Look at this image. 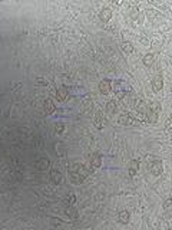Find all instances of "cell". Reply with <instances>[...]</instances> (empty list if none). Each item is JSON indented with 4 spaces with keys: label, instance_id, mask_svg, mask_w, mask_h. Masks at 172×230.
I'll return each instance as SVG.
<instances>
[{
    "label": "cell",
    "instance_id": "3",
    "mask_svg": "<svg viewBox=\"0 0 172 230\" xmlns=\"http://www.w3.org/2000/svg\"><path fill=\"white\" fill-rule=\"evenodd\" d=\"M111 88H112V84H111V81H108V79H103V81L99 82V91L102 92L103 95L109 94V92H111Z\"/></svg>",
    "mask_w": 172,
    "mask_h": 230
},
{
    "label": "cell",
    "instance_id": "8",
    "mask_svg": "<svg viewBox=\"0 0 172 230\" xmlns=\"http://www.w3.org/2000/svg\"><path fill=\"white\" fill-rule=\"evenodd\" d=\"M67 95H69V91H67L66 86H60V88L57 89V92H56L57 101H65V99L67 98Z\"/></svg>",
    "mask_w": 172,
    "mask_h": 230
},
{
    "label": "cell",
    "instance_id": "1",
    "mask_svg": "<svg viewBox=\"0 0 172 230\" xmlns=\"http://www.w3.org/2000/svg\"><path fill=\"white\" fill-rule=\"evenodd\" d=\"M162 171H164V166H162V161L159 160H155L151 163V173L154 176H161Z\"/></svg>",
    "mask_w": 172,
    "mask_h": 230
},
{
    "label": "cell",
    "instance_id": "7",
    "mask_svg": "<svg viewBox=\"0 0 172 230\" xmlns=\"http://www.w3.org/2000/svg\"><path fill=\"white\" fill-rule=\"evenodd\" d=\"M130 220V213L126 212V210H123V212H120L119 214H118V222H119L120 224H128Z\"/></svg>",
    "mask_w": 172,
    "mask_h": 230
},
{
    "label": "cell",
    "instance_id": "15",
    "mask_svg": "<svg viewBox=\"0 0 172 230\" xmlns=\"http://www.w3.org/2000/svg\"><path fill=\"white\" fill-rule=\"evenodd\" d=\"M156 120H158V112H155V111H152L151 108H149L148 112H146V121H149V122H155Z\"/></svg>",
    "mask_w": 172,
    "mask_h": 230
},
{
    "label": "cell",
    "instance_id": "9",
    "mask_svg": "<svg viewBox=\"0 0 172 230\" xmlns=\"http://www.w3.org/2000/svg\"><path fill=\"white\" fill-rule=\"evenodd\" d=\"M65 213H66V216L69 217V219H72V220L77 219V210L73 207V204L66 206V209H65Z\"/></svg>",
    "mask_w": 172,
    "mask_h": 230
},
{
    "label": "cell",
    "instance_id": "4",
    "mask_svg": "<svg viewBox=\"0 0 172 230\" xmlns=\"http://www.w3.org/2000/svg\"><path fill=\"white\" fill-rule=\"evenodd\" d=\"M89 164H91L93 168H98V167L102 166V157L99 156V154H92L89 157Z\"/></svg>",
    "mask_w": 172,
    "mask_h": 230
},
{
    "label": "cell",
    "instance_id": "23",
    "mask_svg": "<svg viewBox=\"0 0 172 230\" xmlns=\"http://www.w3.org/2000/svg\"><path fill=\"white\" fill-rule=\"evenodd\" d=\"M92 106H93V105H92L91 101H85V102H83V111H88L89 108H92Z\"/></svg>",
    "mask_w": 172,
    "mask_h": 230
},
{
    "label": "cell",
    "instance_id": "14",
    "mask_svg": "<svg viewBox=\"0 0 172 230\" xmlns=\"http://www.w3.org/2000/svg\"><path fill=\"white\" fill-rule=\"evenodd\" d=\"M142 62H144V65L145 66H152L154 65V62H155V56H154V53H146L144 56V59H142Z\"/></svg>",
    "mask_w": 172,
    "mask_h": 230
},
{
    "label": "cell",
    "instance_id": "6",
    "mask_svg": "<svg viewBox=\"0 0 172 230\" xmlns=\"http://www.w3.org/2000/svg\"><path fill=\"white\" fill-rule=\"evenodd\" d=\"M128 170H129V176H130V177H134V176H136L138 170H139V161H138V160H130V163H129V167H128Z\"/></svg>",
    "mask_w": 172,
    "mask_h": 230
},
{
    "label": "cell",
    "instance_id": "10",
    "mask_svg": "<svg viewBox=\"0 0 172 230\" xmlns=\"http://www.w3.org/2000/svg\"><path fill=\"white\" fill-rule=\"evenodd\" d=\"M50 181L53 184H59L62 181V173L59 170H52L50 171Z\"/></svg>",
    "mask_w": 172,
    "mask_h": 230
},
{
    "label": "cell",
    "instance_id": "20",
    "mask_svg": "<svg viewBox=\"0 0 172 230\" xmlns=\"http://www.w3.org/2000/svg\"><path fill=\"white\" fill-rule=\"evenodd\" d=\"M93 124H95V127L98 128V130H102V127H103V122H102V118L99 117V114H98V117L93 120Z\"/></svg>",
    "mask_w": 172,
    "mask_h": 230
},
{
    "label": "cell",
    "instance_id": "22",
    "mask_svg": "<svg viewBox=\"0 0 172 230\" xmlns=\"http://www.w3.org/2000/svg\"><path fill=\"white\" fill-rule=\"evenodd\" d=\"M75 202H76V197H75L73 194H70V197H67L66 200H65V206H70V204H75Z\"/></svg>",
    "mask_w": 172,
    "mask_h": 230
},
{
    "label": "cell",
    "instance_id": "19",
    "mask_svg": "<svg viewBox=\"0 0 172 230\" xmlns=\"http://www.w3.org/2000/svg\"><path fill=\"white\" fill-rule=\"evenodd\" d=\"M55 148H56V154H57V156H63V154H65V145L62 144V142L55 144Z\"/></svg>",
    "mask_w": 172,
    "mask_h": 230
},
{
    "label": "cell",
    "instance_id": "25",
    "mask_svg": "<svg viewBox=\"0 0 172 230\" xmlns=\"http://www.w3.org/2000/svg\"><path fill=\"white\" fill-rule=\"evenodd\" d=\"M148 16H151V18L156 16V10H154V9H149V10H148Z\"/></svg>",
    "mask_w": 172,
    "mask_h": 230
},
{
    "label": "cell",
    "instance_id": "24",
    "mask_svg": "<svg viewBox=\"0 0 172 230\" xmlns=\"http://www.w3.org/2000/svg\"><path fill=\"white\" fill-rule=\"evenodd\" d=\"M63 130H65V127H63V124H56V132H63Z\"/></svg>",
    "mask_w": 172,
    "mask_h": 230
},
{
    "label": "cell",
    "instance_id": "13",
    "mask_svg": "<svg viewBox=\"0 0 172 230\" xmlns=\"http://www.w3.org/2000/svg\"><path fill=\"white\" fill-rule=\"evenodd\" d=\"M101 19H102L103 22H109L111 20V18H112V10L109 9V7H105V9H102L101 10Z\"/></svg>",
    "mask_w": 172,
    "mask_h": 230
},
{
    "label": "cell",
    "instance_id": "2",
    "mask_svg": "<svg viewBox=\"0 0 172 230\" xmlns=\"http://www.w3.org/2000/svg\"><path fill=\"white\" fill-rule=\"evenodd\" d=\"M152 88H154V91H161L162 88H164V78H162V75L158 74L155 75L154 79H152Z\"/></svg>",
    "mask_w": 172,
    "mask_h": 230
},
{
    "label": "cell",
    "instance_id": "5",
    "mask_svg": "<svg viewBox=\"0 0 172 230\" xmlns=\"http://www.w3.org/2000/svg\"><path fill=\"white\" fill-rule=\"evenodd\" d=\"M119 124L120 125H134L135 124V120L130 115H128V114H122V115H119Z\"/></svg>",
    "mask_w": 172,
    "mask_h": 230
},
{
    "label": "cell",
    "instance_id": "26",
    "mask_svg": "<svg viewBox=\"0 0 172 230\" xmlns=\"http://www.w3.org/2000/svg\"><path fill=\"white\" fill-rule=\"evenodd\" d=\"M125 96V91H118V98H123Z\"/></svg>",
    "mask_w": 172,
    "mask_h": 230
},
{
    "label": "cell",
    "instance_id": "17",
    "mask_svg": "<svg viewBox=\"0 0 172 230\" xmlns=\"http://www.w3.org/2000/svg\"><path fill=\"white\" fill-rule=\"evenodd\" d=\"M106 110H108L109 114H115L116 112V102H115V99H111V101L106 104Z\"/></svg>",
    "mask_w": 172,
    "mask_h": 230
},
{
    "label": "cell",
    "instance_id": "27",
    "mask_svg": "<svg viewBox=\"0 0 172 230\" xmlns=\"http://www.w3.org/2000/svg\"><path fill=\"white\" fill-rule=\"evenodd\" d=\"M52 223H53V224H62V220H56V219H53V220H52Z\"/></svg>",
    "mask_w": 172,
    "mask_h": 230
},
{
    "label": "cell",
    "instance_id": "16",
    "mask_svg": "<svg viewBox=\"0 0 172 230\" xmlns=\"http://www.w3.org/2000/svg\"><path fill=\"white\" fill-rule=\"evenodd\" d=\"M70 178H72V181H73L75 184H82V181L85 180L81 174L76 173V171H75V173H70Z\"/></svg>",
    "mask_w": 172,
    "mask_h": 230
},
{
    "label": "cell",
    "instance_id": "12",
    "mask_svg": "<svg viewBox=\"0 0 172 230\" xmlns=\"http://www.w3.org/2000/svg\"><path fill=\"white\" fill-rule=\"evenodd\" d=\"M49 166H50L49 158H40L37 163H36V168H37V170H42V171H45L46 168H49Z\"/></svg>",
    "mask_w": 172,
    "mask_h": 230
},
{
    "label": "cell",
    "instance_id": "21",
    "mask_svg": "<svg viewBox=\"0 0 172 230\" xmlns=\"http://www.w3.org/2000/svg\"><path fill=\"white\" fill-rule=\"evenodd\" d=\"M171 206H172V200L171 198H168L165 202V204H164V209H165V212L168 213V214H171Z\"/></svg>",
    "mask_w": 172,
    "mask_h": 230
},
{
    "label": "cell",
    "instance_id": "18",
    "mask_svg": "<svg viewBox=\"0 0 172 230\" xmlns=\"http://www.w3.org/2000/svg\"><path fill=\"white\" fill-rule=\"evenodd\" d=\"M122 50L126 53H132L134 52V46H132V43L130 42H123L122 43Z\"/></svg>",
    "mask_w": 172,
    "mask_h": 230
},
{
    "label": "cell",
    "instance_id": "11",
    "mask_svg": "<svg viewBox=\"0 0 172 230\" xmlns=\"http://www.w3.org/2000/svg\"><path fill=\"white\" fill-rule=\"evenodd\" d=\"M45 111H46V114H49V115L56 111V105L53 104V101L50 98H47L45 101Z\"/></svg>",
    "mask_w": 172,
    "mask_h": 230
}]
</instances>
